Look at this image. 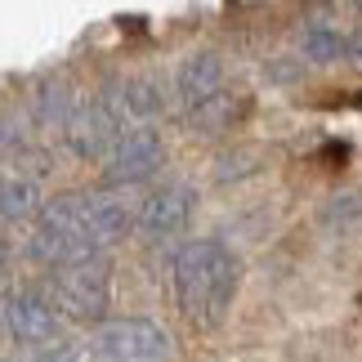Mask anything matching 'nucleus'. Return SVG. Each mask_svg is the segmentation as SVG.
Instances as JSON below:
<instances>
[{
  "mask_svg": "<svg viewBox=\"0 0 362 362\" xmlns=\"http://www.w3.org/2000/svg\"><path fill=\"white\" fill-rule=\"evenodd\" d=\"M161 161H165L161 134L152 130V125H130V130L117 134L112 152L103 157V175H107V184H139V179H148Z\"/></svg>",
  "mask_w": 362,
  "mask_h": 362,
  "instance_id": "obj_5",
  "label": "nucleus"
},
{
  "mask_svg": "<svg viewBox=\"0 0 362 362\" xmlns=\"http://www.w3.org/2000/svg\"><path fill=\"white\" fill-rule=\"evenodd\" d=\"M349 59H354V63H362V32L349 40Z\"/></svg>",
  "mask_w": 362,
  "mask_h": 362,
  "instance_id": "obj_16",
  "label": "nucleus"
},
{
  "mask_svg": "<svg viewBox=\"0 0 362 362\" xmlns=\"http://www.w3.org/2000/svg\"><path fill=\"white\" fill-rule=\"evenodd\" d=\"M192 188L188 184H161V188H152L144 206H139V233H148V238H170V233H179L188 224V215H192Z\"/></svg>",
  "mask_w": 362,
  "mask_h": 362,
  "instance_id": "obj_6",
  "label": "nucleus"
},
{
  "mask_svg": "<svg viewBox=\"0 0 362 362\" xmlns=\"http://www.w3.org/2000/svg\"><path fill=\"white\" fill-rule=\"evenodd\" d=\"M349 40L354 36H340L336 27L313 23V27H304V59L309 63H336V59L349 54Z\"/></svg>",
  "mask_w": 362,
  "mask_h": 362,
  "instance_id": "obj_11",
  "label": "nucleus"
},
{
  "mask_svg": "<svg viewBox=\"0 0 362 362\" xmlns=\"http://www.w3.org/2000/svg\"><path fill=\"white\" fill-rule=\"evenodd\" d=\"M90 362H107V358H90Z\"/></svg>",
  "mask_w": 362,
  "mask_h": 362,
  "instance_id": "obj_19",
  "label": "nucleus"
},
{
  "mask_svg": "<svg viewBox=\"0 0 362 362\" xmlns=\"http://www.w3.org/2000/svg\"><path fill=\"white\" fill-rule=\"evenodd\" d=\"M317 161H322V165H344V161H349V144L331 139V144H322V152H317Z\"/></svg>",
  "mask_w": 362,
  "mask_h": 362,
  "instance_id": "obj_15",
  "label": "nucleus"
},
{
  "mask_svg": "<svg viewBox=\"0 0 362 362\" xmlns=\"http://www.w3.org/2000/svg\"><path fill=\"white\" fill-rule=\"evenodd\" d=\"M23 152V134H18V121L9 112H0V157H18Z\"/></svg>",
  "mask_w": 362,
  "mask_h": 362,
  "instance_id": "obj_14",
  "label": "nucleus"
},
{
  "mask_svg": "<svg viewBox=\"0 0 362 362\" xmlns=\"http://www.w3.org/2000/svg\"><path fill=\"white\" fill-rule=\"evenodd\" d=\"M9 259V246H5V238H0V264H5Z\"/></svg>",
  "mask_w": 362,
  "mask_h": 362,
  "instance_id": "obj_18",
  "label": "nucleus"
},
{
  "mask_svg": "<svg viewBox=\"0 0 362 362\" xmlns=\"http://www.w3.org/2000/svg\"><path fill=\"white\" fill-rule=\"evenodd\" d=\"M54 309L72 322H94L107 309V264L86 259V264H67L54 269Z\"/></svg>",
  "mask_w": 362,
  "mask_h": 362,
  "instance_id": "obj_3",
  "label": "nucleus"
},
{
  "mask_svg": "<svg viewBox=\"0 0 362 362\" xmlns=\"http://www.w3.org/2000/svg\"><path fill=\"white\" fill-rule=\"evenodd\" d=\"M94 354L107 362H165L170 358V336L157 322L121 317V322H103L94 331Z\"/></svg>",
  "mask_w": 362,
  "mask_h": 362,
  "instance_id": "obj_4",
  "label": "nucleus"
},
{
  "mask_svg": "<svg viewBox=\"0 0 362 362\" xmlns=\"http://www.w3.org/2000/svg\"><path fill=\"white\" fill-rule=\"evenodd\" d=\"M0 188H5V179H0Z\"/></svg>",
  "mask_w": 362,
  "mask_h": 362,
  "instance_id": "obj_20",
  "label": "nucleus"
},
{
  "mask_svg": "<svg viewBox=\"0 0 362 362\" xmlns=\"http://www.w3.org/2000/svg\"><path fill=\"white\" fill-rule=\"evenodd\" d=\"M40 362H76V354H72V349H59L54 358H40Z\"/></svg>",
  "mask_w": 362,
  "mask_h": 362,
  "instance_id": "obj_17",
  "label": "nucleus"
},
{
  "mask_svg": "<svg viewBox=\"0 0 362 362\" xmlns=\"http://www.w3.org/2000/svg\"><path fill=\"white\" fill-rule=\"evenodd\" d=\"M125 228H130V215L112 192H67L45 206L32 250L54 269H67V264L99 259V250L121 242Z\"/></svg>",
  "mask_w": 362,
  "mask_h": 362,
  "instance_id": "obj_1",
  "label": "nucleus"
},
{
  "mask_svg": "<svg viewBox=\"0 0 362 362\" xmlns=\"http://www.w3.org/2000/svg\"><path fill=\"white\" fill-rule=\"evenodd\" d=\"M224 63L215 54H192L179 67V99L188 103V112L197 117L202 107H211L215 99H224Z\"/></svg>",
  "mask_w": 362,
  "mask_h": 362,
  "instance_id": "obj_9",
  "label": "nucleus"
},
{
  "mask_svg": "<svg viewBox=\"0 0 362 362\" xmlns=\"http://www.w3.org/2000/svg\"><path fill=\"white\" fill-rule=\"evenodd\" d=\"M99 107L117 121V130H130V125H148L161 112V94H157L152 81L130 76V81H112V86L103 90Z\"/></svg>",
  "mask_w": 362,
  "mask_h": 362,
  "instance_id": "obj_7",
  "label": "nucleus"
},
{
  "mask_svg": "<svg viewBox=\"0 0 362 362\" xmlns=\"http://www.w3.org/2000/svg\"><path fill=\"white\" fill-rule=\"evenodd\" d=\"M63 134H67V144H72L76 157H107L121 130L99 103H86V107H76V117H72V125H67Z\"/></svg>",
  "mask_w": 362,
  "mask_h": 362,
  "instance_id": "obj_10",
  "label": "nucleus"
},
{
  "mask_svg": "<svg viewBox=\"0 0 362 362\" xmlns=\"http://www.w3.org/2000/svg\"><path fill=\"white\" fill-rule=\"evenodd\" d=\"M170 282H175V304L184 313V322L197 331H211L233 309V296H238V282H242V264L224 242L197 238L175 255Z\"/></svg>",
  "mask_w": 362,
  "mask_h": 362,
  "instance_id": "obj_2",
  "label": "nucleus"
},
{
  "mask_svg": "<svg viewBox=\"0 0 362 362\" xmlns=\"http://www.w3.org/2000/svg\"><path fill=\"white\" fill-rule=\"evenodd\" d=\"M36 103H40V121L45 125H59V130H67L76 117V99H72V90H67V81H45L36 94Z\"/></svg>",
  "mask_w": 362,
  "mask_h": 362,
  "instance_id": "obj_12",
  "label": "nucleus"
},
{
  "mask_svg": "<svg viewBox=\"0 0 362 362\" xmlns=\"http://www.w3.org/2000/svg\"><path fill=\"white\" fill-rule=\"evenodd\" d=\"M9 331L18 336V344H54L59 340V309H54V300L36 296V291H18V296L9 300Z\"/></svg>",
  "mask_w": 362,
  "mask_h": 362,
  "instance_id": "obj_8",
  "label": "nucleus"
},
{
  "mask_svg": "<svg viewBox=\"0 0 362 362\" xmlns=\"http://www.w3.org/2000/svg\"><path fill=\"white\" fill-rule=\"evenodd\" d=\"M36 206H40V188L32 184V179H5V188H0V215L5 219H27V215H36Z\"/></svg>",
  "mask_w": 362,
  "mask_h": 362,
  "instance_id": "obj_13",
  "label": "nucleus"
}]
</instances>
